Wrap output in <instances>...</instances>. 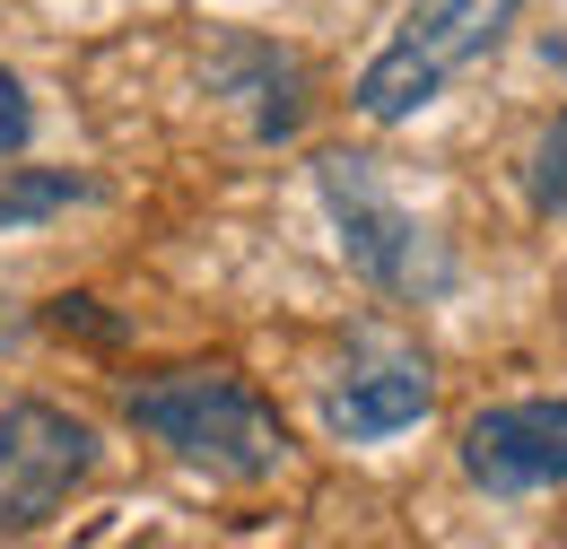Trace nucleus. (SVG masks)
<instances>
[{
  "label": "nucleus",
  "mask_w": 567,
  "mask_h": 549,
  "mask_svg": "<svg viewBox=\"0 0 567 549\" xmlns=\"http://www.w3.org/2000/svg\"><path fill=\"white\" fill-rule=\"evenodd\" d=\"M123 418L157 436L175 463L210 472V480H280L288 472V427L280 411L236 375V366H175V375H148L123 393Z\"/></svg>",
  "instance_id": "1"
},
{
  "label": "nucleus",
  "mask_w": 567,
  "mask_h": 549,
  "mask_svg": "<svg viewBox=\"0 0 567 549\" xmlns=\"http://www.w3.org/2000/svg\"><path fill=\"white\" fill-rule=\"evenodd\" d=\"M515 9H524V0H411V9H402V27H393V44L358 70L350 105L375 123V132L411 123L420 105L445 96V79H454V70H472L497 35L515 27Z\"/></svg>",
  "instance_id": "2"
},
{
  "label": "nucleus",
  "mask_w": 567,
  "mask_h": 549,
  "mask_svg": "<svg viewBox=\"0 0 567 549\" xmlns=\"http://www.w3.org/2000/svg\"><path fill=\"white\" fill-rule=\"evenodd\" d=\"M315 193H323L332 227H341V253H350V271L367 288H384V297H445L454 288V253L375 184L367 157H350V148L315 157Z\"/></svg>",
  "instance_id": "3"
},
{
  "label": "nucleus",
  "mask_w": 567,
  "mask_h": 549,
  "mask_svg": "<svg viewBox=\"0 0 567 549\" xmlns=\"http://www.w3.org/2000/svg\"><path fill=\"white\" fill-rule=\"evenodd\" d=\"M96 472V427L62 402H9L0 411V532H35L62 515V497Z\"/></svg>",
  "instance_id": "4"
},
{
  "label": "nucleus",
  "mask_w": 567,
  "mask_h": 549,
  "mask_svg": "<svg viewBox=\"0 0 567 549\" xmlns=\"http://www.w3.org/2000/svg\"><path fill=\"white\" fill-rule=\"evenodd\" d=\"M463 480L489 497L567 488V402L524 393V402H489L481 418H463Z\"/></svg>",
  "instance_id": "5"
},
{
  "label": "nucleus",
  "mask_w": 567,
  "mask_h": 549,
  "mask_svg": "<svg viewBox=\"0 0 567 549\" xmlns=\"http://www.w3.org/2000/svg\"><path fill=\"white\" fill-rule=\"evenodd\" d=\"M427 402H436V375H427V358L393 349V358H375V366H350V384H332L323 427H332L341 445H375V436H402V427H420Z\"/></svg>",
  "instance_id": "6"
},
{
  "label": "nucleus",
  "mask_w": 567,
  "mask_h": 549,
  "mask_svg": "<svg viewBox=\"0 0 567 549\" xmlns=\"http://www.w3.org/2000/svg\"><path fill=\"white\" fill-rule=\"evenodd\" d=\"M227 96H245L254 105V139H297L306 132V62L280 53V44H262V35H236L210 70Z\"/></svg>",
  "instance_id": "7"
},
{
  "label": "nucleus",
  "mask_w": 567,
  "mask_h": 549,
  "mask_svg": "<svg viewBox=\"0 0 567 549\" xmlns=\"http://www.w3.org/2000/svg\"><path fill=\"white\" fill-rule=\"evenodd\" d=\"M71 201H96V184L71 175V166H9L0 175V236L9 227H35V218H53V209Z\"/></svg>",
  "instance_id": "8"
},
{
  "label": "nucleus",
  "mask_w": 567,
  "mask_h": 549,
  "mask_svg": "<svg viewBox=\"0 0 567 549\" xmlns=\"http://www.w3.org/2000/svg\"><path fill=\"white\" fill-rule=\"evenodd\" d=\"M524 193H533L542 218H567V105H559V123L533 139V157H524Z\"/></svg>",
  "instance_id": "9"
},
{
  "label": "nucleus",
  "mask_w": 567,
  "mask_h": 549,
  "mask_svg": "<svg viewBox=\"0 0 567 549\" xmlns=\"http://www.w3.org/2000/svg\"><path fill=\"white\" fill-rule=\"evenodd\" d=\"M35 139V105H27V79L18 70H0V157H18Z\"/></svg>",
  "instance_id": "10"
},
{
  "label": "nucleus",
  "mask_w": 567,
  "mask_h": 549,
  "mask_svg": "<svg viewBox=\"0 0 567 549\" xmlns=\"http://www.w3.org/2000/svg\"><path fill=\"white\" fill-rule=\"evenodd\" d=\"M44 323H53V332H87V341H123V323H114V314H96V297H53V305H44Z\"/></svg>",
  "instance_id": "11"
},
{
  "label": "nucleus",
  "mask_w": 567,
  "mask_h": 549,
  "mask_svg": "<svg viewBox=\"0 0 567 549\" xmlns=\"http://www.w3.org/2000/svg\"><path fill=\"white\" fill-rule=\"evenodd\" d=\"M0 349H18V314L9 305H0Z\"/></svg>",
  "instance_id": "12"
}]
</instances>
